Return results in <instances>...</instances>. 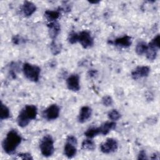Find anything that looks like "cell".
Returning a JSON list of instances; mask_svg holds the SVG:
<instances>
[{
  "instance_id": "cell-1",
  "label": "cell",
  "mask_w": 160,
  "mask_h": 160,
  "mask_svg": "<svg viewBox=\"0 0 160 160\" xmlns=\"http://www.w3.org/2000/svg\"><path fill=\"white\" fill-rule=\"evenodd\" d=\"M21 136L16 129L10 130L2 141L3 150L8 154H13L21 144Z\"/></svg>"
},
{
  "instance_id": "cell-2",
  "label": "cell",
  "mask_w": 160,
  "mask_h": 160,
  "mask_svg": "<svg viewBox=\"0 0 160 160\" xmlns=\"http://www.w3.org/2000/svg\"><path fill=\"white\" fill-rule=\"evenodd\" d=\"M38 109L36 106L32 104L25 106L18 114L17 118L18 124L21 128L26 127L31 120L36 119Z\"/></svg>"
},
{
  "instance_id": "cell-3",
  "label": "cell",
  "mask_w": 160,
  "mask_h": 160,
  "mask_svg": "<svg viewBox=\"0 0 160 160\" xmlns=\"http://www.w3.org/2000/svg\"><path fill=\"white\" fill-rule=\"evenodd\" d=\"M24 76L31 81L36 82L39 79L41 69L39 66L29 63H24L22 66Z\"/></svg>"
},
{
  "instance_id": "cell-4",
  "label": "cell",
  "mask_w": 160,
  "mask_h": 160,
  "mask_svg": "<svg viewBox=\"0 0 160 160\" xmlns=\"http://www.w3.org/2000/svg\"><path fill=\"white\" fill-rule=\"evenodd\" d=\"M39 148L41 154L45 157L52 156L54 151V140L52 136L49 134L44 136L41 140Z\"/></svg>"
},
{
  "instance_id": "cell-5",
  "label": "cell",
  "mask_w": 160,
  "mask_h": 160,
  "mask_svg": "<svg viewBox=\"0 0 160 160\" xmlns=\"http://www.w3.org/2000/svg\"><path fill=\"white\" fill-rule=\"evenodd\" d=\"M160 36L159 34H157L151 41L148 44V49L146 52V56L148 60L154 61L157 56L158 51L159 49Z\"/></svg>"
},
{
  "instance_id": "cell-6",
  "label": "cell",
  "mask_w": 160,
  "mask_h": 160,
  "mask_svg": "<svg viewBox=\"0 0 160 160\" xmlns=\"http://www.w3.org/2000/svg\"><path fill=\"white\" fill-rule=\"evenodd\" d=\"M77 139L74 136H69L66 139V142L64 147V155L68 158H72L77 153L76 149Z\"/></svg>"
},
{
  "instance_id": "cell-7",
  "label": "cell",
  "mask_w": 160,
  "mask_h": 160,
  "mask_svg": "<svg viewBox=\"0 0 160 160\" xmlns=\"http://www.w3.org/2000/svg\"><path fill=\"white\" fill-rule=\"evenodd\" d=\"M78 42L81 44L82 48L87 49L93 46L94 39L89 31L84 30L78 33Z\"/></svg>"
},
{
  "instance_id": "cell-8",
  "label": "cell",
  "mask_w": 160,
  "mask_h": 160,
  "mask_svg": "<svg viewBox=\"0 0 160 160\" xmlns=\"http://www.w3.org/2000/svg\"><path fill=\"white\" fill-rule=\"evenodd\" d=\"M118 148V141L113 138H108L106 141L100 145L101 151L104 154L115 152Z\"/></svg>"
},
{
  "instance_id": "cell-9",
  "label": "cell",
  "mask_w": 160,
  "mask_h": 160,
  "mask_svg": "<svg viewBox=\"0 0 160 160\" xmlns=\"http://www.w3.org/2000/svg\"><path fill=\"white\" fill-rule=\"evenodd\" d=\"M59 112L60 109L59 106L56 104H53L50 105L43 111L42 116L48 121L54 120L59 117Z\"/></svg>"
},
{
  "instance_id": "cell-10",
  "label": "cell",
  "mask_w": 160,
  "mask_h": 160,
  "mask_svg": "<svg viewBox=\"0 0 160 160\" xmlns=\"http://www.w3.org/2000/svg\"><path fill=\"white\" fill-rule=\"evenodd\" d=\"M150 72V68L146 66H139L136 67L131 72V76L133 79L147 77Z\"/></svg>"
},
{
  "instance_id": "cell-11",
  "label": "cell",
  "mask_w": 160,
  "mask_h": 160,
  "mask_svg": "<svg viewBox=\"0 0 160 160\" xmlns=\"http://www.w3.org/2000/svg\"><path fill=\"white\" fill-rule=\"evenodd\" d=\"M66 84L68 89L76 92L80 89L79 76L78 74H72L66 79Z\"/></svg>"
},
{
  "instance_id": "cell-12",
  "label": "cell",
  "mask_w": 160,
  "mask_h": 160,
  "mask_svg": "<svg viewBox=\"0 0 160 160\" xmlns=\"http://www.w3.org/2000/svg\"><path fill=\"white\" fill-rule=\"evenodd\" d=\"M92 114V109L90 107L84 106H82L79 111L78 115V121L80 123H84L86 122L91 116Z\"/></svg>"
},
{
  "instance_id": "cell-13",
  "label": "cell",
  "mask_w": 160,
  "mask_h": 160,
  "mask_svg": "<svg viewBox=\"0 0 160 160\" xmlns=\"http://www.w3.org/2000/svg\"><path fill=\"white\" fill-rule=\"evenodd\" d=\"M48 28L49 37L52 40H55L61 31L60 24L57 21L51 22L48 24Z\"/></svg>"
},
{
  "instance_id": "cell-14",
  "label": "cell",
  "mask_w": 160,
  "mask_h": 160,
  "mask_svg": "<svg viewBox=\"0 0 160 160\" xmlns=\"http://www.w3.org/2000/svg\"><path fill=\"white\" fill-rule=\"evenodd\" d=\"M114 45L121 48H128L132 44L131 37L128 35H125L122 37L118 38L114 40L113 42H111Z\"/></svg>"
},
{
  "instance_id": "cell-15",
  "label": "cell",
  "mask_w": 160,
  "mask_h": 160,
  "mask_svg": "<svg viewBox=\"0 0 160 160\" xmlns=\"http://www.w3.org/2000/svg\"><path fill=\"white\" fill-rule=\"evenodd\" d=\"M21 11L22 14L26 17L31 16L36 11V5L31 1H24L21 7Z\"/></svg>"
},
{
  "instance_id": "cell-16",
  "label": "cell",
  "mask_w": 160,
  "mask_h": 160,
  "mask_svg": "<svg viewBox=\"0 0 160 160\" xmlns=\"http://www.w3.org/2000/svg\"><path fill=\"white\" fill-rule=\"evenodd\" d=\"M116 126V123L114 121H109V122H106L103 123L102 124H101V126L99 127L100 134L106 135L111 131L115 129Z\"/></svg>"
},
{
  "instance_id": "cell-17",
  "label": "cell",
  "mask_w": 160,
  "mask_h": 160,
  "mask_svg": "<svg viewBox=\"0 0 160 160\" xmlns=\"http://www.w3.org/2000/svg\"><path fill=\"white\" fill-rule=\"evenodd\" d=\"M44 16L49 22L56 21L60 16V11L59 10H47L44 12Z\"/></svg>"
},
{
  "instance_id": "cell-18",
  "label": "cell",
  "mask_w": 160,
  "mask_h": 160,
  "mask_svg": "<svg viewBox=\"0 0 160 160\" xmlns=\"http://www.w3.org/2000/svg\"><path fill=\"white\" fill-rule=\"evenodd\" d=\"M148 49V44L144 41H139L136 46L135 51L138 55H142L146 53Z\"/></svg>"
},
{
  "instance_id": "cell-19",
  "label": "cell",
  "mask_w": 160,
  "mask_h": 160,
  "mask_svg": "<svg viewBox=\"0 0 160 160\" xmlns=\"http://www.w3.org/2000/svg\"><path fill=\"white\" fill-rule=\"evenodd\" d=\"M82 149L84 150H88V151H94L96 148V144L95 142L89 139H84L81 144Z\"/></svg>"
},
{
  "instance_id": "cell-20",
  "label": "cell",
  "mask_w": 160,
  "mask_h": 160,
  "mask_svg": "<svg viewBox=\"0 0 160 160\" xmlns=\"http://www.w3.org/2000/svg\"><path fill=\"white\" fill-rule=\"evenodd\" d=\"M0 119L1 120L7 119L10 117V111L9 109L2 102L1 104V108H0Z\"/></svg>"
},
{
  "instance_id": "cell-21",
  "label": "cell",
  "mask_w": 160,
  "mask_h": 160,
  "mask_svg": "<svg viewBox=\"0 0 160 160\" xmlns=\"http://www.w3.org/2000/svg\"><path fill=\"white\" fill-rule=\"evenodd\" d=\"M100 134L99 127L98 128H91L87 129V131L84 132V135L88 138H93L95 136Z\"/></svg>"
},
{
  "instance_id": "cell-22",
  "label": "cell",
  "mask_w": 160,
  "mask_h": 160,
  "mask_svg": "<svg viewBox=\"0 0 160 160\" xmlns=\"http://www.w3.org/2000/svg\"><path fill=\"white\" fill-rule=\"evenodd\" d=\"M50 49L51 52L54 55H57L59 54L61 51V45L55 42L54 40H52L50 44Z\"/></svg>"
},
{
  "instance_id": "cell-23",
  "label": "cell",
  "mask_w": 160,
  "mask_h": 160,
  "mask_svg": "<svg viewBox=\"0 0 160 160\" xmlns=\"http://www.w3.org/2000/svg\"><path fill=\"white\" fill-rule=\"evenodd\" d=\"M108 116L109 119L114 121L118 120L121 118V114L116 109H112L108 112Z\"/></svg>"
},
{
  "instance_id": "cell-24",
  "label": "cell",
  "mask_w": 160,
  "mask_h": 160,
  "mask_svg": "<svg viewBox=\"0 0 160 160\" xmlns=\"http://www.w3.org/2000/svg\"><path fill=\"white\" fill-rule=\"evenodd\" d=\"M78 33H76L75 32H71L68 36V42L72 44L76 43L78 42Z\"/></svg>"
},
{
  "instance_id": "cell-25",
  "label": "cell",
  "mask_w": 160,
  "mask_h": 160,
  "mask_svg": "<svg viewBox=\"0 0 160 160\" xmlns=\"http://www.w3.org/2000/svg\"><path fill=\"white\" fill-rule=\"evenodd\" d=\"M102 103L105 106H110L112 104L113 101L110 96H104L102 99Z\"/></svg>"
},
{
  "instance_id": "cell-26",
  "label": "cell",
  "mask_w": 160,
  "mask_h": 160,
  "mask_svg": "<svg viewBox=\"0 0 160 160\" xmlns=\"http://www.w3.org/2000/svg\"><path fill=\"white\" fill-rule=\"evenodd\" d=\"M18 158H20V159H28V160H30V159H32V157L31 156V155L29 153H21V154H19L18 155Z\"/></svg>"
},
{
  "instance_id": "cell-27",
  "label": "cell",
  "mask_w": 160,
  "mask_h": 160,
  "mask_svg": "<svg viewBox=\"0 0 160 160\" xmlns=\"http://www.w3.org/2000/svg\"><path fill=\"white\" fill-rule=\"evenodd\" d=\"M23 40H22L21 37H20L19 35L14 36L12 38V41L14 44H20Z\"/></svg>"
},
{
  "instance_id": "cell-28",
  "label": "cell",
  "mask_w": 160,
  "mask_h": 160,
  "mask_svg": "<svg viewBox=\"0 0 160 160\" xmlns=\"http://www.w3.org/2000/svg\"><path fill=\"white\" fill-rule=\"evenodd\" d=\"M138 159H147V156L146 154V152L144 150H142L139 152V154H138Z\"/></svg>"
},
{
  "instance_id": "cell-29",
  "label": "cell",
  "mask_w": 160,
  "mask_h": 160,
  "mask_svg": "<svg viewBox=\"0 0 160 160\" xmlns=\"http://www.w3.org/2000/svg\"><path fill=\"white\" fill-rule=\"evenodd\" d=\"M151 159H159V153H154L152 154V156L151 157Z\"/></svg>"
},
{
  "instance_id": "cell-30",
  "label": "cell",
  "mask_w": 160,
  "mask_h": 160,
  "mask_svg": "<svg viewBox=\"0 0 160 160\" xmlns=\"http://www.w3.org/2000/svg\"><path fill=\"white\" fill-rule=\"evenodd\" d=\"M96 71L91 70L90 71H89V76L90 77H92V76H94L96 74Z\"/></svg>"
},
{
  "instance_id": "cell-31",
  "label": "cell",
  "mask_w": 160,
  "mask_h": 160,
  "mask_svg": "<svg viewBox=\"0 0 160 160\" xmlns=\"http://www.w3.org/2000/svg\"><path fill=\"white\" fill-rule=\"evenodd\" d=\"M89 3H91V4H98L99 2V1H89Z\"/></svg>"
}]
</instances>
